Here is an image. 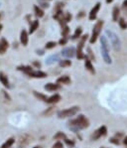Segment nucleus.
Returning a JSON list of instances; mask_svg holds the SVG:
<instances>
[{
    "label": "nucleus",
    "instance_id": "a211bd4d",
    "mask_svg": "<svg viewBox=\"0 0 127 148\" xmlns=\"http://www.w3.org/2000/svg\"><path fill=\"white\" fill-rule=\"evenodd\" d=\"M30 142V137L28 135H23L21 136L19 140V148H25L28 145V143Z\"/></svg>",
    "mask_w": 127,
    "mask_h": 148
},
{
    "label": "nucleus",
    "instance_id": "ddd939ff",
    "mask_svg": "<svg viewBox=\"0 0 127 148\" xmlns=\"http://www.w3.org/2000/svg\"><path fill=\"white\" fill-rule=\"evenodd\" d=\"M8 48H9V43H8V41L5 38H2V39L0 40V55H3V54L8 50Z\"/></svg>",
    "mask_w": 127,
    "mask_h": 148
},
{
    "label": "nucleus",
    "instance_id": "49530a36",
    "mask_svg": "<svg viewBox=\"0 0 127 148\" xmlns=\"http://www.w3.org/2000/svg\"><path fill=\"white\" fill-rule=\"evenodd\" d=\"M105 1H106V3H107V4H110V3H112L114 0H105Z\"/></svg>",
    "mask_w": 127,
    "mask_h": 148
},
{
    "label": "nucleus",
    "instance_id": "c756f323",
    "mask_svg": "<svg viewBox=\"0 0 127 148\" xmlns=\"http://www.w3.org/2000/svg\"><path fill=\"white\" fill-rule=\"evenodd\" d=\"M60 63V67H63V68H66V67H71L72 66V61L70 60H62V61H59Z\"/></svg>",
    "mask_w": 127,
    "mask_h": 148
},
{
    "label": "nucleus",
    "instance_id": "1a4fd4ad",
    "mask_svg": "<svg viewBox=\"0 0 127 148\" xmlns=\"http://www.w3.org/2000/svg\"><path fill=\"white\" fill-rule=\"evenodd\" d=\"M62 56L65 58H73V57H75V47H73V46H71V47H67V48H65L62 50Z\"/></svg>",
    "mask_w": 127,
    "mask_h": 148
},
{
    "label": "nucleus",
    "instance_id": "4be33fe9",
    "mask_svg": "<svg viewBox=\"0 0 127 148\" xmlns=\"http://www.w3.org/2000/svg\"><path fill=\"white\" fill-rule=\"evenodd\" d=\"M38 28H39V21H38V20H34V21L30 24V29H29L28 34H33Z\"/></svg>",
    "mask_w": 127,
    "mask_h": 148
},
{
    "label": "nucleus",
    "instance_id": "72a5a7b5",
    "mask_svg": "<svg viewBox=\"0 0 127 148\" xmlns=\"http://www.w3.org/2000/svg\"><path fill=\"white\" fill-rule=\"evenodd\" d=\"M56 46H57V43H56V42H54V41H50V42H48V43L46 44L45 48L47 49V50H51V49L55 48Z\"/></svg>",
    "mask_w": 127,
    "mask_h": 148
},
{
    "label": "nucleus",
    "instance_id": "f03ea898",
    "mask_svg": "<svg viewBox=\"0 0 127 148\" xmlns=\"http://www.w3.org/2000/svg\"><path fill=\"white\" fill-rule=\"evenodd\" d=\"M100 45H101V56L103 61L106 63V64H111L112 61H111V57L109 55V43L108 40L105 36H100Z\"/></svg>",
    "mask_w": 127,
    "mask_h": 148
},
{
    "label": "nucleus",
    "instance_id": "ea45409f",
    "mask_svg": "<svg viewBox=\"0 0 127 148\" xmlns=\"http://www.w3.org/2000/svg\"><path fill=\"white\" fill-rule=\"evenodd\" d=\"M84 16H86V12H84V11H81V12L77 15V19H81V18L84 17Z\"/></svg>",
    "mask_w": 127,
    "mask_h": 148
},
{
    "label": "nucleus",
    "instance_id": "4c0bfd02",
    "mask_svg": "<svg viewBox=\"0 0 127 148\" xmlns=\"http://www.w3.org/2000/svg\"><path fill=\"white\" fill-rule=\"evenodd\" d=\"M53 148H64V145L61 141H58V142H56L55 144L53 145Z\"/></svg>",
    "mask_w": 127,
    "mask_h": 148
},
{
    "label": "nucleus",
    "instance_id": "7ed1b4c3",
    "mask_svg": "<svg viewBox=\"0 0 127 148\" xmlns=\"http://www.w3.org/2000/svg\"><path fill=\"white\" fill-rule=\"evenodd\" d=\"M105 37H108L109 41H110L111 45H112V48L114 49L115 52H118L121 49V42H120V39L118 37L117 34H115L113 31L111 30H105Z\"/></svg>",
    "mask_w": 127,
    "mask_h": 148
},
{
    "label": "nucleus",
    "instance_id": "f8f14e48",
    "mask_svg": "<svg viewBox=\"0 0 127 148\" xmlns=\"http://www.w3.org/2000/svg\"><path fill=\"white\" fill-rule=\"evenodd\" d=\"M29 77H32V78H44L47 77V74L45 72L43 71H34L33 70L32 72L28 74Z\"/></svg>",
    "mask_w": 127,
    "mask_h": 148
},
{
    "label": "nucleus",
    "instance_id": "393cba45",
    "mask_svg": "<svg viewBox=\"0 0 127 148\" xmlns=\"http://www.w3.org/2000/svg\"><path fill=\"white\" fill-rule=\"evenodd\" d=\"M17 70L23 72V73H25L26 75H28L30 72L33 71V68H32V67H30V66H19L18 68H17Z\"/></svg>",
    "mask_w": 127,
    "mask_h": 148
},
{
    "label": "nucleus",
    "instance_id": "37998d69",
    "mask_svg": "<svg viewBox=\"0 0 127 148\" xmlns=\"http://www.w3.org/2000/svg\"><path fill=\"white\" fill-rule=\"evenodd\" d=\"M33 65H34L36 68H40V67H41V63L40 62H33Z\"/></svg>",
    "mask_w": 127,
    "mask_h": 148
},
{
    "label": "nucleus",
    "instance_id": "09e8293b",
    "mask_svg": "<svg viewBox=\"0 0 127 148\" xmlns=\"http://www.w3.org/2000/svg\"><path fill=\"white\" fill-rule=\"evenodd\" d=\"M33 148H41L40 146H35V147H33Z\"/></svg>",
    "mask_w": 127,
    "mask_h": 148
},
{
    "label": "nucleus",
    "instance_id": "aec40b11",
    "mask_svg": "<svg viewBox=\"0 0 127 148\" xmlns=\"http://www.w3.org/2000/svg\"><path fill=\"white\" fill-rule=\"evenodd\" d=\"M120 16V9L118 6H114L112 10V20L113 22H117Z\"/></svg>",
    "mask_w": 127,
    "mask_h": 148
},
{
    "label": "nucleus",
    "instance_id": "6e6552de",
    "mask_svg": "<svg viewBox=\"0 0 127 148\" xmlns=\"http://www.w3.org/2000/svg\"><path fill=\"white\" fill-rule=\"evenodd\" d=\"M100 7H101V3H100V2H97V3L95 4L92 8H91V10L90 12V15H88V19H90V21H94V20L96 19L97 13H98Z\"/></svg>",
    "mask_w": 127,
    "mask_h": 148
},
{
    "label": "nucleus",
    "instance_id": "5701e85b",
    "mask_svg": "<svg viewBox=\"0 0 127 148\" xmlns=\"http://www.w3.org/2000/svg\"><path fill=\"white\" fill-rule=\"evenodd\" d=\"M34 11H35V15H36L38 18H42V17H44V15H45L44 10L38 5L34 6Z\"/></svg>",
    "mask_w": 127,
    "mask_h": 148
},
{
    "label": "nucleus",
    "instance_id": "a18cd8bd",
    "mask_svg": "<svg viewBox=\"0 0 127 148\" xmlns=\"http://www.w3.org/2000/svg\"><path fill=\"white\" fill-rule=\"evenodd\" d=\"M123 144L125 145V146L127 147V136H126L125 138H124V140H123Z\"/></svg>",
    "mask_w": 127,
    "mask_h": 148
},
{
    "label": "nucleus",
    "instance_id": "dca6fc26",
    "mask_svg": "<svg viewBox=\"0 0 127 148\" xmlns=\"http://www.w3.org/2000/svg\"><path fill=\"white\" fill-rule=\"evenodd\" d=\"M73 19V15L72 13L70 12H67L64 14V17L63 19L60 21V24H61V26H64V25H67V23H69V22H71Z\"/></svg>",
    "mask_w": 127,
    "mask_h": 148
},
{
    "label": "nucleus",
    "instance_id": "6ab92c4d",
    "mask_svg": "<svg viewBox=\"0 0 127 148\" xmlns=\"http://www.w3.org/2000/svg\"><path fill=\"white\" fill-rule=\"evenodd\" d=\"M0 82H1V84L5 87H10L9 80H8L7 76H6L3 72H0Z\"/></svg>",
    "mask_w": 127,
    "mask_h": 148
},
{
    "label": "nucleus",
    "instance_id": "bb28decb",
    "mask_svg": "<svg viewBox=\"0 0 127 148\" xmlns=\"http://www.w3.org/2000/svg\"><path fill=\"white\" fill-rule=\"evenodd\" d=\"M61 34H62V36H63L64 38H68L69 34H70V27H69L68 25L62 26Z\"/></svg>",
    "mask_w": 127,
    "mask_h": 148
},
{
    "label": "nucleus",
    "instance_id": "9b49d317",
    "mask_svg": "<svg viewBox=\"0 0 127 148\" xmlns=\"http://www.w3.org/2000/svg\"><path fill=\"white\" fill-rule=\"evenodd\" d=\"M84 68L86 69V71H88L91 75H94L95 74V70H94V67H93L92 63L88 58H84Z\"/></svg>",
    "mask_w": 127,
    "mask_h": 148
},
{
    "label": "nucleus",
    "instance_id": "79ce46f5",
    "mask_svg": "<svg viewBox=\"0 0 127 148\" xmlns=\"http://www.w3.org/2000/svg\"><path fill=\"white\" fill-rule=\"evenodd\" d=\"M122 9H124V10H127V0H124L123 3H122Z\"/></svg>",
    "mask_w": 127,
    "mask_h": 148
},
{
    "label": "nucleus",
    "instance_id": "de8ad7c7",
    "mask_svg": "<svg viewBox=\"0 0 127 148\" xmlns=\"http://www.w3.org/2000/svg\"><path fill=\"white\" fill-rule=\"evenodd\" d=\"M2 28H3V26H2L1 24H0V32H1V31H2Z\"/></svg>",
    "mask_w": 127,
    "mask_h": 148
},
{
    "label": "nucleus",
    "instance_id": "3c124183",
    "mask_svg": "<svg viewBox=\"0 0 127 148\" xmlns=\"http://www.w3.org/2000/svg\"><path fill=\"white\" fill-rule=\"evenodd\" d=\"M0 19H1V14H0Z\"/></svg>",
    "mask_w": 127,
    "mask_h": 148
},
{
    "label": "nucleus",
    "instance_id": "e433bc0d",
    "mask_svg": "<svg viewBox=\"0 0 127 148\" xmlns=\"http://www.w3.org/2000/svg\"><path fill=\"white\" fill-rule=\"evenodd\" d=\"M65 140V142L68 144V146H70L71 148L75 146V141L73 140H70V139H68V138H66V139H64Z\"/></svg>",
    "mask_w": 127,
    "mask_h": 148
},
{
    "label": "nucleus",
    "instance_id": "39448f33",
    "mask_svg": "<svg viewBox=\"0 0 127 148\" xmlns=\"http://www.w3.org/2000/svg\"><path fill=\"white\" fill-rule=\"evenodd\" d=\"M88 39V34H86L81 37V40H79V45H77V50H75V56H77V58L79 60H82L86 58V55H84V53L82 52V49H84V44H86V42Z\"/></svg>",
    "mask_w": 127,
    "mask_h": 148
},
{
    "label": "nucleus",
    "instance_id": "20e7f679",
    "mask_svg": "<svg viewBox=\"0 0 127 148\" xmlns=\"http://www.w3.org/2000/svg\"><path fill=\"white\" fill-rule=\"evenodd\" d=\"M103 25H104L103 20H98V21L94 24V26H93V28H92V33H91V36L90 38V44H94L95 42H96L97 38H98L100 35V32H101Z\"/></svg>",
    "mask_w": 127,
    "mask_h": 148
},
{
    "label": "nucleus",
    "instance_id": "8fccbe9b",
    "mask_svg": "<svg viewBox=\"0 0 127 148\" xmlns=\"http://www.w3.org/2000/svg\"><path fill=\"white\" fill-rule=\"evenodd\" d=\"M100 148H107V147H102V146H101V147H100Z\"/></svg>",
    "mask_w": 127,
    "mask_h": 148
},
{
    "label": "nucleus",
    "instance_id": "0eeeda50",
    "mask_svg": "<svg viewBox=\"0 0 127 148\" xmlns=\"http://www.w3.org/2000/svg\"><path fill=\"white\" fill-rule=\"evenodd\" d=\"M106 134H107V128H106V126L102 125V126H100L99 128L97 129L96 131H94V133L92 134V139L97 140L98 138L102 137V136H105Z\"/></svg>",
    "mask_w": 127,
    "mask_h": 148
},
{
    "label": "nucleus",
    "instance_id": "a878e982",
    "mask_svg": "<svg viewBox=\"0 0 127 148\" xmlns=\"http://www.w3.org/2000/svg\"><path fill=\"white\" fill-rule=\"evenodd\" d=\"M64 14H65V13L63 12V10L56 11V12H55V14L53 15V18H54L55 20H57V21H59V22H60L62 19H63Z\"/></svg>",
    "mask_w": 127,
    "mask_h": 148
},
{
    "label": "nucleus",
    "instance_id": "f257e3e1",
    "mask_svg": "<svg viewBox=\"0 0 127 148\" xmlns=\"http://www.w3.org/2000/svg\"><path fill=\"white\" fill-rule=\"evenodd\" d=\"M69 127L70 129H72L73 131H79L81 129H84V128H88L90 126V121L84 115H81L77 116L75 119H73L71 121H69Z\"/></svg>",
    "mask_w": 127,
    "mask_h": 148
},
{
    "label": "nucleus",
    "instance_id": "603ef678",
    "mask_svg": "<svg viewBox=\"0 0 127 148\" xmlns=\"http://www.w3.org/2000/svg\"><path fill=\"white\" fill-rule=\"evenodd\" d=\"M44 1H47V0H44Z\"/></svg>",
    "mask_w": 127,
    "mask_h": 148
},
{
    "label": "nucleus",
    "instance_id": "f3484780",
    "mask_svg": "<svg viewBox=\"0 0 127 148\" xmlns=\"http://www.w3.org/2000/svg\"><path fill=\"white\" fill-rule=\"evenodd\" d=\"M61 89V86L59 84H53V83H49L45 85V89L48 91H56L58 89Z\"/></svg>",
    "mask_w": 127,
    "mask_h": 148
},
{
    "label": "nucleus",
    "instance_id": "473e14b6",
    "mask_svg": "<svg viewBox=\"0 0 127 148\" xmlns=\"http://www.w3.org/2000/svg\"><path fill=\"white\" fill-rule=\"evenodd\" d=\"M34 95L36 96L37 98H39L40 100H43V102H46L47 100V96L44 95L43 93H37V91H34Z\"/></svg>",
    "mask_w": 127,
    "mask_h": 148
},
{
    "label": "nucleus",
    "instance_id": "cd10ccee",
    "mask_svg": "<svg viewBox=\"0 0 127 148\" xmlns=\"http://www.w3.org/2000/svg\"><path fill=\"white\" fill-rule=\"evenodd\" d=\"M14 142H15L14 138H9V139H7L3 144H2L1 148H10L13 144H14Z\"/></svg>",
    "mask_w": 127,
    "mask_h": 148
},
{
    "label": "nucleus",
    "instance_id": "2f4dec72",
    "mask_svg": "<svg viewBox=\"0 0 127 148\" xmlns=\"http://www.w3.org/2000/svg\"><path fill=\"white\" fill-rule=\"evenodd\" d=\"M86 51H88V56H86V57L88 58L90 61H95V57H94V55H93L92 51H91V49L90 48V47L86 49Z\"/></svg>",
    "mask_w": 127,
    "mask_h": 148
},
{
    "label": "nucleus",
    "instance_id": "58836bf2",
    "mask_svg": "<svg viewBox=\"0 0 127 148\" xmlns=\"http://www.w3.org/2000/svg\"><path fill=\"white\" fill-rule=\"evenodd\" d=\"M67 43H68V38H62L61 40H60L59 41V44L60 45H62V46H63V45H66Z\"/></svg>",
    "mask_w": 127,
    "mask_h": 148
},
{
    "label": "nucleus",
    "instance_id": "2eb2a0df",
    "mask_svg": "<svg viewBox=\"0 0 127 148\" xmlns=\"http://www.w3.org/2000/svg\"><path fill=\"white\" fill-rule=\"evenodd\" d=\"M61 95H59V93H55V95H51L50 98H47L46 102H48V104H57V102H59L60 100H61Z\"/></svg>",
    "mask_w": 127,
    "mask_h": 148
},
{
    "label": "nucleus",
    "instance_id": "a19ab883",
    "mask_svg": "<svg viewBox=\"0 0 127 148\" xmlns=\"http://www.w3.org/2000/svg\"><path fill=\"white\" fill-rule=\"evenodd\" d=\"M41 5H42V7H44V8H48L49 7L48 2L44 1V0H42V1H41Z\"/></svg>",
    "mask_w": 127,
    "mask_h": 148
},
{
    "label": "nucleus",
    "instance_id": "c9c22d12",
    "mask_svg": "<svg viewBox=\"0 0 127 148\" xmlns=\"http://www.w3.org/2000/svg\"><path fill=\"white\" fill-rule=\"evenodd\" d=\"M109 142L112 143V144H114V145H119V144H120L119 138H117V137H112V138H110V139H109Z\"/></svg>",
    "mask_w": 127,
    "mask_h": 148
},
{
    "label": "nucleus",
    "instance_id": "c85d7f7f",
    "mask_svg": "<svg viewBox=\"0 0 127 148\" xmlns=\"http://www.w3.org/2000/svg\"><path fill=\"white\" fill-rule=\"evenodd\" d=\"M117 22H118V25H119V27L122 29V30H125V29L127 28V23H126V21H125L124 18H119Z\"/></svg>",
    "mask_w": 127,
    "mask_h": 148
},
{
    "label": "nucleus",
    "instance_id": "423d86ee",
    "mask_svg": "<svg viewBox=\"0 0 127 148\" xmlns=\"http://www.w3.org/2000/svg\"><path fill=\"white\" fill-rule=\"evenodd\" d=\"M79 111V106H72L66 108L64 110H61L58 113V116L60 118H67V117H71V116L75 115Z\"/></svg>",
    "mask_w": 127,
    "mask_h": 148
},
{
    "label": "nucleus",
    "instance_id": "9d476101",
    "mask_svg": "<svg viewBox=\"0 0 127 148\" xmlns=\"http://www.w3.org/2000/svg\"><path fill=\"white\" fill-rule=\"evenodd\" d=\"M20 42L23 46H27L28 42H29V34L26 30H22L21 33H20Z\"/></svg>",
    "mask_w": 127,
    "mask_h": 148
},
{
    "label": "nucleus",
    "instance_id": "b1692460",
    "mask_svg": "<svg viewBox=\"0 0 127 148\" xmlns=\"http://www.w3.org/2000/svg\"><path fill=\"white\" fill-rule=\"evenodd\" d=\"M81 34H82L81 27H77V28L75 29V33H73V37H72V40H77V39H79V38H81Z\"/></svg>",
    "mask_w": 127,
    "mask_h": 148
},
{
    "label": "nucleus",
    "instance_id": "c03bdc74",
    "mask_svg": "<svg viewBox=\"0 0 127 148\" xmlns=\"http://www.w3.org/2000/svg\"><path fill=\"white\" fill-rule=\"evenodd\" d=\"M37 54H38V55H39V54H40V55H44V51L43 50H38Z\"/></svg>",
    "mask_w": 127,
    "mask_h": 148
},
{
    "label": "nucleus",
    "instance_id": "412c9836",
    "mask_svg": "<svg viewBox=\"0 0 127 148\" xmlns=\"http://www.w3.org/2000/svg\"><path fill=\"white\" fill-rule=\"evenodd\" d=\"M71 83V78L68 76H62V77L58 78L57 80V84H61V85H69Z\"/></svg>",
    "mask_w": 127,
    "mask_h": 148
},
{
    "label": "nucleus",
    "instance_id": "4468645a",
    "mask_svg": "<svg viewBox=\"0 0 127 148\" xmlns=\"http://www.w3.org/2000/svg\"><path fill=\"white\" fill-rule=\"evenodd\" d=\"M58 61H60V55L59 54H54V55H51L47 58L46 64L47 65H53Z\"/></svg>",
    "mask_w": 127,
    "mask_h": 148
},
{
    "label": "nucleus",
    "instance_id": "f704fd0d",
    "mask_svg": "<svg viewBox=\"0 0 127 148\" xmlns=\"http://www.w3.org/2000/svg\"><path fill=\"white\" fill-rule=\"evenodd\" d=\"M65 4L64 2H58L57 4H56L55 8H54V12H56V11H59V10H63Z\"/></svg>",
    "mask_w": 127,
    "mask_h": 148
},
{
    "label": "nucleus",
    "instance_id": "7c9ffc66",
    "mask_svg": "<svg viewBox=\"0 0 127 148\" xmlns=\"http://www.w3.org/2000/svg\"><path fill=\"white\" fill-rule=\"evenodd\" d=\"M66 138H67V136L64 132H58L54 136V139L56 140H63V139H66Z\"/></svg>",
    "mask_w": 127,
    "mask_h": 148
}]
</instances>
